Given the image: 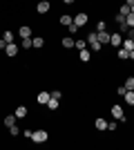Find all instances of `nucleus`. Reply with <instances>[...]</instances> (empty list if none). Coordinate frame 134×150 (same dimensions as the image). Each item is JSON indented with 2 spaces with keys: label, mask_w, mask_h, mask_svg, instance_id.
<instances>
[{
  "label": "nucleus",
  "mask_w": 134,
  "mask_h": 150,
  "mask_svg": "<svg viewBox=\"0 0 134 150\" xmlns=\"http://www.w3.org/2000/svg\"><path fill=\"white\" fill-rule=\"evenodd\" d=\"M132 108H134V105H132Z\"/></svg>",
  "instance_id": "39"
},
{
  "label": "nucleus",
  "mask_w": 134,
  "mask_h": 150,
  "mask_svg": "<svg viewBox=\"0 0 134 150\" xmlns=\"http://www.w3.org/2000/svg\"><path fill=\"white\" fill-rule=\"evenodd\" d=\"M85 40H87V45H89V50L94 52V54H98V52L103 50V45L98 43V36H96V31H89L87 36H85Z\"/></svg>",
  "instance_id": "1"
},
{
  "label": "nucleus",
  "mask_w": 134,
  "mask_h": 150,
  "mask_svg": "<svg viewBox=\"0 0 134 150\" xmlns=\"http://www.w3.org/2000/svg\"><path fill=\"white\" fill-rule=\"evenodd\" d=\"M109 112H112V119H116L119 123H125V110H123L121 105H112Z\"/></svg>",
  "instance_id": "3"
},
{
  "label": "nucleus",
  "mask_w": 134,
  "mask_h": 150,
  "mask_svg": "<svg viewBox=\"0 0 134 150\" xmlns=\"http://www.w3.org/2000/svg\"><path fill=\"white\" fill-rule=\"evenodd\" d=\"M22 137H25V139H32V128H27V130H22Z\"/></svg>",
  "instance_id": "33"
},
{
  "label": "nucleus",
  "mask_w": 134,
  "mask_h": 150,
  "mask_svg": "<svg viewBox=\"0 0 134 150\" xmlns=\"http://www.w3.org/2000/svg\"><path fill=\"white\" fill-rule=\"evenodd\" d=\"M78 58H81L83 63H89V58H92V50H87V47L81 50V52H78Z\"/></svg>",
  "instance_id": "16"
},
{
  "label": "nucleus",
  "mask_w": 134,
  "mask_h": 150,
  "mask_svg": "<svg viewBox=\"0 0 134 150\" xmlns=\"http://www.w3.org/2000/svg\"><path fill=\"white\" fill-rule=\"evenodd\" d=\"M13 123H16V114H7L5 117V125L9 128V125H13Z\"/></svg>",
  "instance_id": "26"
},
{
  "label": "nucleus",
  "mask_w": 134,
  "mask_h": 150,
  "mask_svg": "<svg viewBox=\"0 0 134 150\" xmlns=\"http://www.w3.org/2000/svg\"><path fill=\"white\" fill-rule=\"evenodd\" d=\"M18 36H20V38H32V36H34L32 25H20V27H18Z\"/></svg>",
  "instance_id": "7"
},
{
  "label": "nucleus",
  "mask_w": 134,
  "mask_h": 150,
  "mask_svg": "<svg viewBox=\"0 0 134 150\" xmlns=\"http://www.w3.org/2000/svg\"><path fill=\"white\" fill-rule=\"evenodd\" d=\"M116 128H119V121H112V123H107V130H116Z\"/></svg>",
  "instance_id": "32"
},
{
  "label": "nucleus",
  "mask_w": 134,
  "mask_h": 150,
  "mask_svg": "<svg viewBox=\"0 0 134 150\" xmlns=\"http://www.w3.org/2000/svg\"><path fill=\"white\" fill-rule=\"evenodd\" d=\"M74 47H76L78 52H81V50H85V47H87V40H83V38H76V43H74Z\"/></svg>",
  "instance_id": "21"
},
{
  "label": "nucleus",
  "mask_w": 134,
  "mask_h": 150,
  "mask_svg": "<svg viewBox=\"0 0 134 150\" xmlns=\"http://www.w3.org/2000/svg\"><path fill=\"white\" fill-rule=\"evenodd\" d=\"M7 47V43H5V38H0V50H5Z\"/></svg>",
  "instance_id": "35"
},
{
  "label": "nucleus",
  "mask_w": 134,
  "mask_h": 150,
  "mask_svg": "<svg viewBox=\"0 0 134 150\" xmlns=\"http://www.w3.org/2000/svg\"><path fill=\"white\" fill-rule=\"evenodd\" d=\"M49 94L54 99H63V92H60V90H49Z\"/></svg>",
  "instance_id": "29"
},
{
  "label": "nucleus",
  "mask_w": 134,
  "mask_h": 150,
  "mask_svg": "<svg viewBox=\"0 0 134 150\" xmlns=\"http://www.w3.org/2000/svg\"><path fill=\"white\" fill-rule=\"evenodd\" d=\"M67 31H69V36H76L78 31H81V27H78V25H76V23H72V25H69V27H67Z\"/></svg>",
  "instance_id": "22"
},
{
  "label": "nucleus",
  "mask_w": 134,
  "mask_h": 150,
  "mask_svg": "<svg viewBox=\"0 0 134 150\" xmlns=\"http://www.w3.org/2000/svg\"><path fill=\"white\" fill-rule=\"evenodd\" d=\"M32 45H34V50H43V47H45V38L43 36H34Z\"/></svg>",
  "instance_id": "15"
},
{
  "label": "nucleus",
  "mask_w": 134,
  "mask_h": 150,
  "mask_svg": "<svg viewBox=\"0 0 134 150\" xmlns=\"http://www.w3.org/2000/svg\"><path fill=\"white\" fill-rule=\"evenodd\" d=\"M130 11H132V13H134V2H132V5H130Z\"/></svg>",
  "instance_id": "38"
},
{
  "label": "nucleus",
  "mask_w": 134,
  "mask_h": 150,
  "mask_svg": "<svg viewBox=\"0 0 134 150\" xmlns=\"http://www.w3.org/2000/svg\"><path fill=\"white\" fill-rule=\"evenodd\" d=\"M116 56H119V61H128L130 52L125 50V47H119V50H116Z\"/></svg>",
  "instance_id": "19"
},
{
  "label": "nucleus",
  "mask_w": 134,
  "mask_h": 150,
  "mask_svg": "<svg viewBox=\"0 0 134 150\" xmlns=\"http://www.w3.org/2000/svg\"><path fill=\"white\" fill-rule=\"evenodd\" d=\"M13 114H16V119H27L29 110H27V105H18V108H13Z\"/></svg>",
  "instance_id": "9"
},
{
  "label": "nucleus",
  "mask_w": 134,
  "mask_h": 150,
  "mask_svg": "<svg viewBox=\"0 0 134 150\" xmlns=\"http://www.w3.org/2000/svg\"><path fill=\"white\" fill-rule=\"evenodd\" d=\"M128 58H130V61H134V50L130 52V56H128Z\"/></svg>",
  "instance_id": "37"
},
{
  "label": "nucleus",
  "mask_w": 134,
  "mask_h": 150,
  "mask_svg": "<svg viewBox=\"0 0 134 150\" xmlns=\"http://www.w3.org/2000/svg\"><path fill=\"white\" fill-rule=\"evenodd\" d=\"M109 45H112L114 50H119V47L123 45V36H121V31H114V34L109 36Z\"/></svg>",
  "instance_id": "5"
},
{
  "label": "nucleus",
  "mask_w": 134,
  "mask_h": 150,
  "mask_svg": "<svg viewBox=\"0 0 134 150\" xmlns=\"http://www.w3.org/2000/svg\"><path fill=\"white\" fill-rule=\"evenodd\" d=\"M107 29V23H105V20H98V23H96V31H105Z\"/></svg>",
  "instance_id": "28"
},
{
  "label": "nucleus",
  "mask_w": 134,
  "mask_h": 150,
  "mask_svg": "<svg viewBox=\"0 0 134 150\" xmlns=\"http://www.w3.org/2000/svg\"><path fill=\"white\" fill-rule=\"evenodd\" d=\"M123 101H125V105H134V90H128L123 94Z\"/></svg>",
  "instance_id": "18"
},
{
  "label": "nucleus",
  "mask_w": 134,
  "mask_h": 150,
  "mask_svg": "<svg viewBox=\"0 0 134 150\" xmlns=\"http://www.w3.org/2000/svg\"><path fill=\"white\" fill-rule=\"evenodd\" d=\"M125 36H128V38H132V40H134V27H130V29L125 31Z\"/></svg>",
  "instance_id": "34"
},
{
  "label": "nucleus",
  "mask_w": 134,
  "mask_h": 150,
  "mask_svg": "<svg viewBox=\"0 0 134 150\" xmlns=\"http://www.w3.org/2000/svg\"><path fill=\"white\" fill-rule=\"evenodd\" d=\"M96 36H98V43H101L103 47H105V45H109V36H112V34H109L107 29H105V31H96Z\"/></svg>",
  "instance_id": "10"
},
{
  "label": "nucleus",
  "mask_w": 134,
  "mask_h": 150,
  "mask_svg": "<svg viewBox=\"0 0 134 150\" xmlns=\"http://www.w3.org/2000/svg\"><path fill=\"white\" fill-rule=\"evenodd\" d=\"M36 11H38L40 16L49 13V11H51V2H49V0H38V5H36Z\"/></svg>",
  "instance_id": "4"
},
{
  "label": "nucleus",
  "mask_w": 134,
  "mask_h": 150,
  "mask_svg": "<svg viewBox=\"0 0 134 150\" xmlns=\"http://www.w3.org/2000/svg\"><path fill=\"white\" fill-rule=\"evenodd\" d=\"M18 50H20V47H18L16 43H7V47H5V54H7L9 58H13L16 54H18Z\"/></svg>",
  "instance_id": "12"
},
{
  "label": "nucleus",
  "mask_w": 134,
  "mask_h": 150,
  "mask_svg": "<svg viewBox=\"0 0 134 150\" xmlns=\"http://www.w3.org/2000/svg\"><path fill=\"white\" fill-rule=\"evenodd\" d=\"M20 47H22V50H32V47H34V45H32V38H22Z\"/></svg>",
  "instance_id": "27"
},
{
  "label": "nucleus",
  "mask_w": 134,
  "mask_h": 150,
  "mask_svg": "<svg viewBox=\"0 0 134 150\" xmlns=\"http://www.w3.org/2000/svg\"><path fill=\"white\" fill-rule=\"evenodd\" d=\"M130 13H132V11H130V5H128V2H123V5L119 7V16L125 18V16H130Z\"/></svg>",
  "instance_id": "20"
},
{
  "label": "nucleus",
  "mask_w": 134,
  "mask_h": 150,
  "mask_svg": "<svg viewBox=\"0 0 134 150\" xmlns=\"http://www.w3.org/2000/svg\"><path fill=\"white\" fill-rule=\"evenodd\" d=\"M74 23H76V25L81 27V29H83V27L89 23V16H87L85 11H81V13H76V16H74Z\"/></svg>",
  "instance_id": "6"
},
{
  "label": "nucleus",
  "mask_w": 134,
  "mask_h": 150,
  "mask_svg": "<svg viewBox=\"0 0 134 150\" xmlns=\"http://www.w3.org/2000/svg\"><path fill=\"white\" fill-rule=\"evenodd\" d=\"M125 92H128V88H125V85H119V88H116V94H119V96H123Z\"/></svg>",
  "instance_id": "31"
},
{
  "label": "nucleus",
  "mask_w": 134,
  "mask_h": 150,
  "mask_svg": "<svg viewBox=\"0 0 134 150\" xmlns=\"http://www.w3.org/2000/svg\"><path fill=\"white\" fill-rule=\"evenodd\" d=\"M65 5H74V2H76V0H63Z\"/></svg>",
  "instance_id": "36"
},
{
  "label": "nucleus",
  "mask_w": 134,
  "mask_h": 150,
  "mask_svg": "<svg viewBox=\"0 0 134 150\" xmlns=\"http://www.w3.org/2000/svg\"><path fill=\"white\" fill-rule=\"evenodd\" d=\"M58 108H60V99H54V96H51V99L47 101V110H49V112H56Z\"/></svg>",
  "instance_id": "13"
},
{
  "label": "nucleus",
  "mask_w": 134,
  "mask_h": 150,
  "mask_svg": "<svg viewBox=\"0 0 134 150\" xmlns=\"http://www.w3.org/2000/svg\"><path fill=\"white\" fill-rule=\"evenodd\" d=\"M94 128H96V130H107V121H105V119H103V117H98V119H96L94 121Z\"/></svg>",
  "instance_id": "17"
},
{
  "label": "nucleus",
  "mask_w": 134,
  "mask_h": 150,
  "mask_svg": "<svg viewBox=\"0 0 134 150\" xmlns=\"http://www.w3.org/2000/svg\"><path fill=\"white\" fill-rule=\"evenodd\" d=\"M123 85L128 90H134V76H125V81H123Z\"/></svg>",
  "instance_id": "23"
},
{
  "label": "nucleus",
  "mask_w": 134,
  "mask_h": 150,
  "mask_svg": "<svg viewBox=\"0 0 134 150\" xmlns=\"http://www.w3.org/2000/svg\"><path fill=\"white\" fill-rule=\"evenodd\" d=\"M125 23H128V27H134V13H130V16H125Z\"/></svg>",
  "instance_id": "30"
},
{
  "label": "nucleus",
  "mask_w": 134,
  "mask_h": 150,
  "mask_svg": "<svg viewBox=\"0 0 134 150\" xmlns=\"http://www.w3.org/2000/svg\"><path fill=\"white\" fill-rule=\"evenodd\" d=\"M2 38H5V43H13V31H2Z\"/></svg>",
  "instance_id": "25"
},
{
  "label": "nucleus",
  "mask_w": 134,
  "mask_h": 150,
  "mask_svg": "<svg viewBox=\"0 0 134 150\" xmlns=\"http://www.w3.org/2000/svg\"><path fill=\"white\" fill-rule=\"evenodd\" d=\"M7 130H9V134H11V137H18V134H20V128H18L16 123H13V125H9Z\"/></svg>",
  "instance_id": "24"
},
{
  "label": "nucleus",
  "mask_w": 134,
  "mask_h": 150,
  "mask_svg": "<svg viewBox=\"0 0 134 150\" xmlns=\"http://www.w3.org/2000/svg\"><path fill=\"white\" fill-rule=\"evenodd\" d=\"M58 23H60L63 27H69L72 23H74V16H69V13H63V16L58 18Z\"/></svg>",
  "instance_id": "14"
},
{
  "label": "nucleus",
  "mask_w": 134,
  "mask_h": 150,
  "mask_svg": "<svg viewBox=\"0 0 134 150\" xmlns=\"http://www.w3.org/2000/svg\"><path fill=\"white\" fill-rule=\"evenodd\" d=\"M49 99H51L49 90H43V92H38V96H36V103H38V105H47Z\"/></svg>",
  "instance_id": "8"
},
{
  "label": "nucleus",
  "mask_w": 134,
  "mask_h": 150,
  "mask_svg": "<svg viewBox=\"0 0 134 150\" xmlns=\"http://www.w3.org/2000/svg\"><path fill=\"white\" fill-rule=\"evenodd\" d=\"M32 141L34 144H47L49 141V132L38 128V130H32Z\"/></svg>",
  "instance_id": "2"
},
{
  "label": "nucleus",
  "mask_w": 134,
  "mask_h": 150,
  "mask_svg": "<svg viewBox=\"0 0 134 150\" xmlns=\"http://www.w3.org/2000/svg\"><path fill=\"white\" fill-rule=\"evenodd\" d=\"M74 43H76V38H74V36H63V38H60V45H63L65 50H74Z\"/></svg>",
  "instance_id": "11"
}]
</instances>
